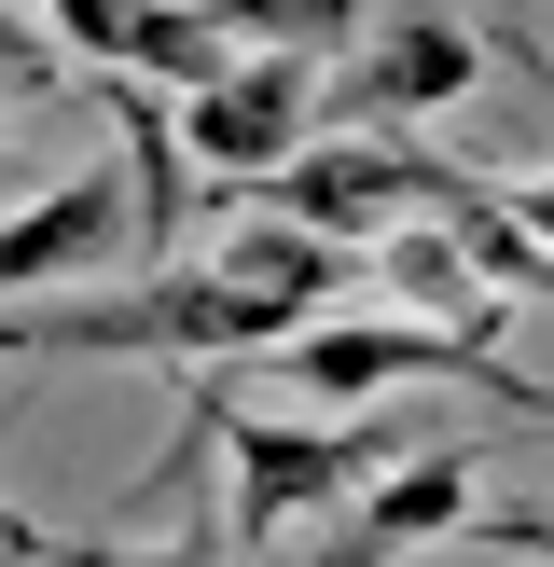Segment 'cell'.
Instances as JSON below:
<instances>
[{
  "instance_id": "cell-1",
  "label": "cell",
  "mask_w": 554,
  "mask_h": 567,
  "mask_svg": "<svg viewBox=\"0 0 554 567\" xmlns=\"http://www.w3.org/2000/svg\"><path fill=\"white\" fill-rule=\"evenodd\" d=\"M319 305L291 291H249L222 264H138L111 291H42V305H0V360H153V374H208V360H249L277 332H305Z\"/></svg>"
},
{
  "instance_id": "cell-2",
  "label": "cell",
  "mask_w": 554,
  "mask_h": 567,
  "mask_svg": "<svg viewBox=\"0 0 554 567\" xmlns=\"http://www.w3.org/2000/svg\"><path fill=\"white\" fill-rule=\"evenodd\" d=\"M194 415H208L222 471H236V498H222V540H277V526H319L332 498H360L388 457H416L402 415H236L222 388H194Z\"/></svg>"
},
{
  "instance_id": "cell-3",
  "label": "cell",
  "mask_w": 554,
  "mask_h": 567,
  "mask_svg": "<svg viewBox=\"0 0 554 567\" xmlns=\"http://www.w3.org/2000/svg\"><path fill=\"white\" fill-rule=\"evenodd\" d=\"M458 194H471V166L416 153V125H319L305 153H277L264 181H249V208L305 221V236H332V249H375L388 221H443Z\"/></svg>"
},
{
  "instance_id": "cell-4",
  "label": "cell",
  "mask_w": 554,
  "mask_h": 567,
  "mask_svg": "<svg viewBox=\"0 0 554 567\" xmlns=\"http://www.w3.org/2000/svg\"><path fill=\"white\" fill-rule=\"evenodd\" d=\"M264 360H277L291 388H319V402H388V388L443 374V388H485V402H513V415H554V388H526L499 347H471V332H430V319H402V305H360V319H305V332H277Z\"/></svg>"
},
{
  "instance_id": "cell-5",
  "label": "cell",
  "mask_w": 554,
  "mask_h": 567,
  "mask_svg": "<svg viewBox=\"0 0 554 567\" xmlns=\"http://www.w3.org/2000/svg\"><path fill=\"white\" fill-rule=\"evenodd\" d=\"M471 83H485V28L471 14H402V28H375V42H347L319 70V125H430Z\"/></svg>"
},
{
  "instance_id": "cell-6",
  "label": "cell",
  "mask_w": 554,
  "mask_h": 567,
  "mask_svg": "<svg viewBox=\"0 0 554 567\" xmlns=\"http://www.w3.org/2000/svg\"><path fill=\"white\" fill-rule=\"evenodd\" d=\"M166 125H181V153L208 166V181L249 194L277 153H305V138H319V55H236V70H208Z\"/></svg>"
},
{
  "instance_id": "cell-7",
  "label": "cell",
  "mask_w": 554,
  "mask_h": 567,
  "mask_svg": "<svg viewBox=\"0 0 554 567\" xmlns=\"http://www.w3.org/2000/svg\"><path fill=\"white\" fill-rule=\"evenodd\" d=\"M471 498H485V457H471V443H416V457H388L360 498H332V540L305 567H416V554L458 540Z\"/></svg>"
},
{
  "instance_id": "cell-8",
  "label": "cell",
  "mask_w": 554,
  "mask_h": 567,
  "mask_svg": "<svg viewBox=\"0 0 554 567\" xmlns=\"http://www.w3.org/2000/svg\"><path fill=\"white\" fill-rule=\"evenodd\" d=\"M70 277H138L125 153H111V166H70L55 194H28V208L0 221V291H70Z\"/></svg>"
},
{
  "instance_id": "cell-9",
  "label": "cell",
  "mask_w": 554,
  "mask_h": 567,
  "mask_svg": "<svg viewBox=\"0 0 554 567\" xmlns=\"http://www.w3.org/2000/svg\"><path fill=\"white\" fill-rule=\"evenodd\" d=\"M360 277H375V291L402 305V319L471 332V347H499V305H513V291H485V277H471V249L443 236V221H388V236L360 249Z\"/></svg>"
},
{
  "instance_id": "cell-10",
  "label": "cell",
  "mask_w": 554,
  "mask_h": 567,
  "mask_svg": "<svg viewBox=\"0 0 554 567\" xmlns=\"http://www.w3.org/2000/svg\"><path fill=\"white\" fill-rule=\"evenodd\" d=\"M0 567H222V513H181L166 540H98V526L0 513Z\"/></svg>"
},
{
  "instance_id": "cell-11",
  "label": "cell",
  "mask_w": 554,
  "mask_h": 567,
  "mask_svg": "<svg viewBox=\"0 0 554 567\" xmlns=\"http://www.w3.org/2000/svg\"><path fill=\"white\" fill-rule=\"evenodd\" d=\"M208 264H222V277H249V291H291V305H332V291L360 277V249H332V236H305V221H264V208H249L236 236L208 249Z\"/></svg>"
},
{
  "instance_id": "cell-12",
  "label": "cell",
  "mask_w": 554,
  "mask_h": 567,
  "mask_svg": "<svg viewBox=\"0 0 554 567\" xmlns=\"http://www.w3.org/2000/svg\"><path fill=\"white\" fill-rule=\"evenodd\" d=\"M249 42H222V14L208 0H125V42H111V70H153V83H208V70H236Z\"/></svg>"
},
{
  "instance_id": "cell-13",
  "label": "cell",
  "mask_w": 554,
  "mask_h": 567,
  "mask_svg": "<svg viewBox=\"0 0 554 567\" xmlns=\"http://www.w3.org/2000/svg\"><path fill=\"white\" fill-rule=\"evenodd\" d=\"M222 14V42H249V55H347L360 28H375V0H208Z\"/></svg>"
},
{
  "instance_id": "cell-14",
  "label": "cell",
  "mask_w": 554,
  "mask_h": 567,
  "mask_svg": "<svg viewBox=\"0 0 554 567\" xmlns=\"http://www.w3.org/2000/svg\"><path fill=\"white\" fill-rule=\"evenodd\" d=\"M458 540H485V554H554V513H541V498H471Z\"/></svg>"
},
{
  "instance_id": "cell-15",
  "label": "cell",
  "mask_w": 554,
  "mask_h": 567,
  "mask_svg": "<svg viewBox=\"0 0 554 567\" xmlns=\"http://www.w3.org/2000/svg\"><path fill=\"white\" fill-rule=\"evenodd\" d=\"M42 28H55L70 55H98V70H111V42H125V0H42Z\"/></svg>"
},
{
  "instance_id": "cell-16",
  "label": "cell",
  "mask_w": 554,
  "mask_h": 567,
  "mask_svg": "<svg viewBox=\"0 0 554 567\" xmlns=\"http://www.w3.org/2000/svg\"><path fill=\"white\" fill-rule=\"evenodd\" d=\"M499 208H513V221H526V236H541V249H554V166H541V181H513V194H499Z\"/></svg>"
}]
</instances>
